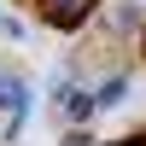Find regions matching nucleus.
<instances>
[{
	"label": "nucleus",
	"instance_id": "f257e3e1",
	"mask_svg": "<svg viewBox=\"0 0 146 146\" xmlns=\"http://www.w3.org/2000/svg\"><path fill=\"white\" fill-rule=\"evenodd\" d=\"M23 117H29V82L0 70V140H18Z\"/></svg>",
	"mask_w": 146,
	"mask_h": 146
},
{
	"label": "nucleus",
	"instance_id": "f03ea898",
	"mask_svg": "<svg viewBox=\"0 0 146 146\" xmlns=\"http://www.w3.org/2000/svg\"><path fill=\"white\" fill-rule=\"evenodd\" d=\"M94 6H100V0H35V12H41L53 29H82V23L94 18Z\"/></svg>",
	"mask_w": 146,
	"mask_h": 146
},
{
	"label": "nucleus",
	"instance_id": "7ed1b4c3",
	"mask_svg": "<svg viewBox=\"0 0 146 146\" xmlns=\"http://www.w3.org/2000/svg\"><path fill=\"white\" fill-rule=\"evenodd\" d=\"M58 111H64V123H88V117H94V94H82V88H64V94H58Z\"/></svg>",
	"mask_w": 146,
	"mask_h": 146
},
{
	"label": "nucleus",
	"instance_id": "20e7f679",
	"mask_svg": "<svg viewBox=\"0 0 146 146\" xmlns=\"http://www.w3.org/2000/svg\"><path fill=\"white\" fill-rule=\"evenodd\" d=\"M123 100H129V76H105L100 94H94V111H111V105H123Z\"/></svg>",
	"mask_w": 146,
	"mask_h": 146
},
{
	"label": "nucleus",
	"instance_id": "39448f33",
	"mask_svg": "<svg viewBox=\"0 0 146 146\" xmlns=\"http://www.w3.org/2000/svg\"><path fill=\"white\" fill-rule=\"evenodd\" d=\"M64 146H94V135H88V129H70V135H64Z\"/></svg>",
	"mask_w": 146,
	"mask_h": 146
}]
</instances>
